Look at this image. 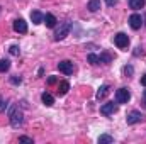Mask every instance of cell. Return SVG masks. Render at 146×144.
<instances>
[{"mask_svg": "<svg viewBox=\"0 0 146 144\" xmlns=\"http://www.w3.org/2000/svg\"><path fill=\"white\" fill-rule=\"evenodd\" d=\"M9 68H10V61L9 59H0V73L9 71Z\"/></svg>", "mask_w": 146, "mask_h": 144, "instance_id": "cell-18", "label": "cell"}, {"mask_svg": "<svg viewBox=\"0 0 146 144\" xmlns=\"http://www.w3.org/2000/svg\"><path fill=\"white\" fill-rule=\"evenodd\" d=\"M58 70L61 73H65V75H72L73 73V63L68 61V59H65V61L58 63Z\"/></svg>", "mask_w": 146, "mask_h": 144, "instance_id": "cell-9", "label": "cell"}, {"mask_svg": "<svg viewBox=\"0 0 146 144\" xmlns=\"http://www.w3.org/2000/svg\"><path fill=\"white\" fill-rule=\"evenodd\" d=\"M129 98H131V93H129L127 88H119L115 92V102L117 104H127Z\"/></svg>", "mask_w": 146, "mask_h": 144, "instance_id": "cell-3", "label": "cell"}, {"mask_svg": "<svg viewBox=\"0 0 146 144\" xmlns=\"http://www.w3.org/2000/svg\"><path fill=\"white\" fill-rule=\"evenodd\" d=\"M48 83H49V85H54V83H56V78H54V76H49V78H48Z\"/></svg>", "mask_w": 146, "mask_h": 144, "instance_id": "cell-27", "label": "cell"}, {"mask_svg": "<svg viewBox=\"0 0 146 144\" xmlns=\"http://www.w3.org/2000/svg\"><path fill=\"white\" fill-rule=\"evenodd\" d=\"M146 5V0H129V7L133 10H139Z\"/></svg>", "mask_w": 146, "mask_h": 144, "instance_id": "cell-14", "label": "cell"}, {"mask_svg": "<svg viewBox=\"0 0 146 144\" xmlns=\"http://www.w3.org/2000/svg\"><path fill=\"white\" fill-rule=\"evenodd\" d=\"M99 58H100V63H110V61H112L110 54H107V53H102V54H100Z\"/></svg>", "mask_w": 146, "mask_h": 144, "instance_id": "cell-20", "label": "cell"}, {"mask_svg": "<svg viewBox=\"0 0 146 144\" xmlns=\"http://www.w3.org/2000/svg\"><path fill=\"white\" fill-rule=\"evenodd\" d=\"M117 104H114V102H109V104H104L102 107H100V114L102 115H112V114H115L117 112Z\"/></svg>", "mask_w": 146, "mask_h": 144, "instance_id": "cell-8", "label": "cell"}, {"mask_svg": "<svg viewBox=\"0 0 146 144\" xmlns=\"http://www.w3.org/2000/svg\"><path fill=\"white\" fill-rule=\"evenodd\" d=\"M143 114L139 112V110H133V112H129L127 114V117H126V122L129 124V126H133V124H139V122H143Z\"/></svg>", "mask_w": 146, "mask_h": 144, "instance_id": "cell-4", "label": "cell"}, {"mask_svg": "<svg viewBox=\"0 0 146 144\" xmlns=\"http://www.w3.org/2000/svg\"><path fill=\"white\" fill-rule=\"evenodd\" d=\"M21 81H22V78H21V76H17V75L10 76V83H14V85H19Z\"/></svg>", "mask_w": 146, "mask_h": 144, "instance_id": "cell-23", "label": "cell"}, {"mask_svg": "<svg viewBox=\"0 0 146 144\" xmlns=\"http://www.w3.org/2000/svg\"><path fill=\"white\" fill-rule=\"evenodd\" d=\"M14 31L19 34H26L27 32V22L24 19H15L14 20Z\"/></svg>", "mask_w": 146, "mask_h": 144, "instance_id": "cell-7", "label": "cell"}, {"mask_svg": "<svg viewBox=\"0 0 146 144\" xmlns=\"http://www.w3.org/2000/svg\"><path fill=\"white\" fill-rule=\"evenodd\" d=\"M141 85H143V87H146V75H143V76H141Z\"/></svg>", "mask_w": 146, "mask_h": 144, "instance_id": "cell-28", "label": "cell"}, {"mask_svg": "<svg viewBox=\"0 0 146 144\" xmlns=\"http://www.w3.org/2000/svg\"><path fill=\"white\" fill-rule=\"evenodd\" d=\"M9 120H10V126L14 129H19L24 124V114L19 108V105H15V104L10 105V108H9Z\"/></svg>", "mask_w": 146, "mask_h": 144, "instance_id": "cell-1", "label": "cell"}, {"mask_svg": "<svg viewBox=\"0 0 146 144\" xmlns=\"http://www.w3.org/2000/svg\"><path fill=\"white\" fill-rule=\"evenodd\" d=\"M133 73H134V68H133L131 65H127V66H124V75H126V76H131Z\"/></svg>", "mask_w": 146, "mask_h": 144, "instance_id": "cell-22", "label": "cell"}, {"mask_svg": "<svg viewBox=\"0 0 146 144\" xmlns=\"http://www.w3.org/2000/svg\"><path fill=\"white\" fill-rule=\"evenodd\" d=\"M70 29H72V22H61V24H60V27H58V29H56V32H54V39H56V41L65 39V37L68 36Z\"/></svg>", "mask_w": 146, "mask_h": 144, "instance_id": "cell-2", "label": "cell"}, {"mask_svg": "<svg viewBox=\"0 0 146 144\" xmlns=\"http://www.w3.org/2000/svg\"><path fill=\"white\" fill-rule=\"evenodd\" d=\"M9 51H10V54H14V56H19V53H21L19 46H15V44H14V46H10V49H9Z\"/></svg>", "mask_w": 146, "mask_h": 144, "instance_id": "cell-21", "label": "cell"}, {"mask_svg": "<svg viewBox=\"0 0 146 144\" xmlns=\"http://www.w3.org/2000/svg\"><path fill=\"white\" fill-rule=\"evenodd\" d=\"M106 3H107L109 7H114V5L117 3V0H106Z\"/></svg>", "mask_w": 146, "mask_h": 144, "instance_id": "cell-26", "label": "cell"}, {"mask_svg": "<svg viewBox=\"0 0 146 144\" xmlns=\"http://www.w3.org/2000/svg\"><path fill=\"white\" fill-rule=\"evenodd\" d=\"M41 100H42V104H44L46 107H51V105L54 104V98H53V95H51V93H48V92H44V93L41 95Z\"/></svg>", "mask_w": 146, "mask_h": 144, "instance_id": "cell-12", "label": "cell"}, {"mask_svg": "<svg viewBox=\"0 0 146 144\" xmlns=\"http://www.w3.org/2000/svg\"><path fill=\"white\" fill-rule=\"evenodd\" d=\"M19 143H27V144H33V139L27 137V136H21L19 137Z\"/></svg>", "mask_w": 146, "mask_h": 144, "instance_id": "cell-24", "label": "cell"}, {"mask_svg": "<svg viewBox=\"0 0 146 144\" xmlns=\"http://www.w3.org/2000/svg\"><path fill=\"white\" fill-rule=\"evenodd\" d=\"M109 90H110L109 85H104V87H100V88H99V92H97V95H95V97H97V100H104V98L109 95Z\"/></svg>", "mask_w": 146, "mask_h": 144, "instance_id": "cell-13", "label": "cell"}, {"mask_svg": "<svg viewBox=\"0 0 146 144\" xmlns=\"http://www.w3.org/2000/svg\"><path fill=\"white\" fill-rule=\"evenodd\" d=\"M87 59H88L90 65H99V63H100V58H99L97 54H94V53H90V54L87 56Z\"/></svg>", "mask_w": 146, "mask_h": 144, "instance_id": "cell-19", "label": "cell"}, {"mask_svg": "<svg viewBox=\"0 0 146 144\" xmlns=\"http://www.w3.org/2000/svg\"><path fill=\"white\" fill-rule=\"evenodd\" d=\"M110 143H114V137L109 136V134H102L99 137V144H110Z\"/></svg>", "mask_w": 146, "mask_h": 144, "instance_id": "cell-17", "label": "cell"}, {"mask_svg": "<svg viewBox=\"0 0 146 144\" xmlns=\"http://www.w3.org/2000/svg\"><path fill=\"white\" fill-rule=\"evenodd\" d=\"M56 17L53 15V14H46L44 15V24H46V27H49V29H53V27H56Z\"/></svg>", "mask_w": 146, "mask_h": 144, "instance_id": "cell-10", "label": "cell"}, {"mask_svg": "<svg viewBox=\"0 0 146 144\" xmlns=\"http://www.w3.org/2000/svg\"><path fill=\"white\" fill-rule=\"evenodd\" d=\"M70 90V83L68 81H60V87H58V93L60 95H66Z\"/></svg>", "mask_w": 146, "mask_h": 144, "instance_id": "cell-15", "label": "cell"}, {"mask_svg": "<svg viewBox=\"0 0 146 144\" xmlns=\"http://www.w3.org/2000/svg\"><path fill=\"white\" fill-rule=\"evenodd\" d=\"M129 26H131V29H134V31L141 29V26H143V17H141L139 14H133V15L129 17Z\"/></svg>", "mask_w": 146, "mask_h": 144, "instance_id": "cell-6", "label": "cell"}, {"mask_svg": "<svg viewBox=\"0 0 146 144\" xmlns=\"http://www.w3.org/2000/svg\"><path fill=\"white\" fill-rule=\"evenodd\" d=\"M87 9H88L90 12H97V10L100 9V0H90L88 5H87Z\"/></svg>", "mask_w": 146, "mask_h": 144, "instance_id": "cell-16", "label": "cell"}, {"mask_svg": "<svg viewBox=\"0 0 146 144\" xmlns=\"http://www.w3.org/2000/svg\"><path fill=\"white\" fill-rule=\"evenodd\" d=\"M5 107H7V104H5V100L0 97V112H3V110H5Z\"/></svg>", "mask_w": 146, "mask_h": 144, "instance_id": "cell-25", "label": "cell"}, {"mask_svg": "<svg viewBox=\"0 0 146 144\" xmlns=\"http://www.w3.org/2000/svg\"><path fill=\"white\" fill-rule=\"evenodd\" d=\"M145 98H146V92H145ZM145 107H146V100H145Z\"/></svg>", "mask_w": 146, "mask_h": 144, "instance_id": "cell-29", "label": "cell"}, {"mask_svg": "<svg viewBox=\"0 0 146 144\" xmlns=\"http://www.w3.org/2000/svg\"><path fill=\"white\" fill-rule=\"evenodd\" d=\"M31 20H33V24H42L44 22V15L39 10H33L31 12Z\"/></svg>", "mask_w": 146, "mask_h": 144, "instance_id": "cell-11", "label": "cell"}, {"mask_svg": "<svg viewBox=\"0 0 146 144\" xmlns=\"http://www.w3.org/2000/svg\"><path fill=\"white\" fill-rule=\"evenodd\" d=\"M114 44H115L119 49L127 48V44H129V37H127V34H124V32L115 34V36H114Z\"/></svg>", "mask_w": 146, "mask_h": 144, "instance_id": "cell-5", "label": "cell"}]
</instances>
